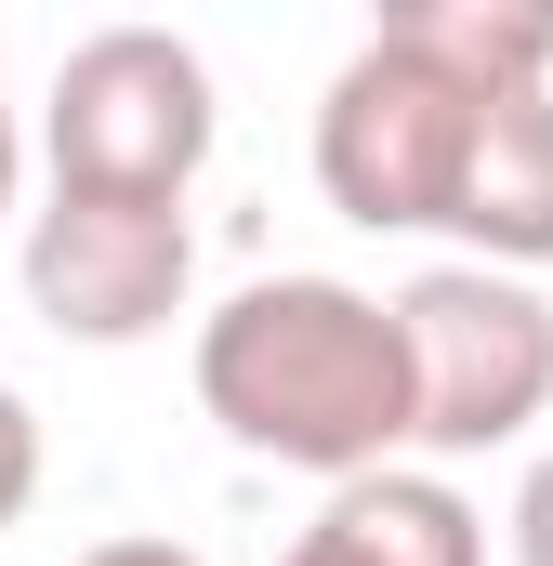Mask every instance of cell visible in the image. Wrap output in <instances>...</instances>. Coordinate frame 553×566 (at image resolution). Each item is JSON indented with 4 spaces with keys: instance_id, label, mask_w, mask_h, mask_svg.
I'll list each match as a JSON object with an SVG mask.
<instances>
[{
    "instance_id": "6da1fadb",
    "label": "cell",
    "mask_w": 553,
    "mask_h": 566,
    "mask_svg": "<svg viewBox=\"0 0 553 566\" xmlns=\"http://www.w3.org/2000/svg\"><path fill=\"white\" fill-rule=\"evenodd\" d=\"M198 409L316 488L409 448V329L343 277H251L198 316Z\"/></svg>"
},
{
    "instance_id": "7a4b0ae2",
    "label": "cell",
    "mask_w": 553,
    "mask_h": 566,
    "mask_svg": "<svg viewBox=\"0 0 553 566\" xmlns=\"http://www.w3.org/2000/svg\"><path fill=\"white\" fill-rule=\"evenodd\" d=\"M396 329H409V448L435 461H488V448H528V422L553 409V303L514 264H435L396 290Z\"/></svg>"
},
{
    "instance_id": "3957f363",
    "label": "cell",
    "mask_w": 553,
    "mask_h": 566,
    "mask_svg": "<svg viewBox=\"0 0 553 566\" xmlns=\"http://www.w3.org/2000/svg\"><path fill=\"white\" fill-rule=\"evenodd\" d=\"M211 133H225L211 66L171 27H93L53 66V106H40L53 185H106V198H185L211 171Z\"/></svg>"
},
{
    "instance_id": "277c9868",
    "label": "cell",
    "mask_w": 553,
    "mask_h": 566,
    "mask_svg": "<svg viewBox=\"0 0 553 566\" xmlns=\"http://www.w3.org/2000/svg\"><path fill=\"white\" fill-rule=\"evenodd\" d=\"M474 106L448 66H421L396 40H369L330 93H316V198L369 238H448L461 158H474Z\"/></svg>"
},
{
    "instance_id": "5b68a950",
    "label": "cell",
    "mask_w": 553,
    "mask_h": 566,
    "mask_svg": "<svg viewBox=\"0 0 553 566\" xmlns=\"http://www.w3.org/2000/svg\"><path fill=\"white\" fill-rule=\"evenodd\" d=\"M198 290L185 198H106V185H53L27 211V303L66 343H158Z\"/></svg>"
},
{
    "instance_id": "8992f818",
    "label": "cell",
    "mask_w": 553,
    "mask_h": 566,
    "mask_svg": "<svg viewBox=\"0 0 553 566\" xmlns=\"http://www.w3.org/2000/svg\"><path fill=\"white\" fill-rule=\"evenodd\" d=\"M448 238H461L474 264H514V277L553 264V80L474 106V158H461Z\"/></svg>"
},
{
    "instance_id": "52a82bcc",
    "label": "cell",
    "mask_w": 553,
    "mask_h": 566,
    "mask_svg": "<svg viewBox=\"0 0 553 566\" xmlns=\"http://www.w3.org/2000/svg\"><path fill=\"white\" fill-rule=\"evenodd\" d=\"M276 566H488V514L448 488V474H409V461H369L316 501V527Z\"/></svg>"
},
{
    "instance_id": "ba28073f",
    "label": "cell",
    "mask_w": 553,
    "mask_h": 566,
    "mask_svg": "<svg viewBox=\"0 0 553 566\" xmlns=\"http://www.w3.org/2000/svg\"><path fill=\"white\" fill-rule=\"evenodd\" d=\"M369 40L448 66L461 93H528V80H553V0H369Z\"/></svg>"
},
{
    "instance_id": "9c48e42d",
    "label": "cell",
    "mask_w": 553,
    "mask_h": 566,
    "mask_svg": "<svg viewBox=\"0 0 553 566\" xmlns=\"http://www.w3.org/2000/svg\"><path fill=\"white\" fill-rule=\"evenodd\" d=\"M27 501H40V409L0 382V527H13Z\"/></svg>"
},
{
    "instance_id": "30bf717a",
    "label": "cell",
    "mask_w": 553,
    "mask_h": 566,
    "mask_svg": "<svg viewBox=\"0 0 553 566\" xmlns=\"http://www.w3.org/2000/svg\"><path fill=\"white\" fill-rule=\"evenodd\" d=\"M514 566H553V448L528 461V488H514Z\"/></svg>"
},
{
    "instance_id": "8fae6325",
    "label": "cell",
    "mask_w": 553,
    "mask_h": 566,
    "mask_svg": "<svg viewBox=\"0 0 553 566\" xmlns=\"http://www.w3.org/2000/svg\"><path fill=\"white\" fill-rule=\"evenodd\" d=\"M80 566H198V554H185V541H93Z\"/></svg>"
},
{
    "instance_id": "7c38bea8",
    "label": "cell",
    "mask_w": 553,
    "mask_h": 566,
    "mask_svg": "<svg viewBox=\"0 0 553 566\" xmlns=\"http://www.w3.org/2000/svg\"><path fill=\"white\" fill-rule=\"evenodd\" d=\"M13 171H27V145H13V80H0V224H13Z\"/></svg>"
}]
</instances>
